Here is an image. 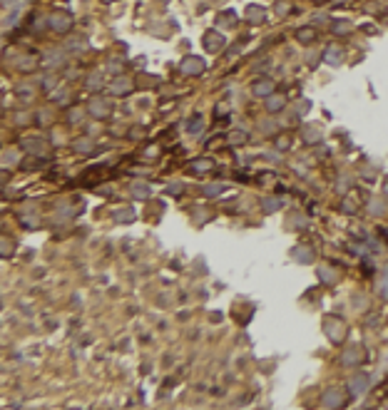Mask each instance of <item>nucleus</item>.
I'll return each mask as SVG.
<instances>
[{
	"label": "nucleus",
	"instance_id": "23",
	"mask_svg": "<svg viewBox=\"0 0 388 410\" xmlns=\"http://www.w3.org/2000/svg\"><path fill=\"white\" fill-rule=\"evenodd\" d=\"M212 167H214V162H212V159H194V162L187 164V169H189V172H209Z\"/></svg>",
	"mask_w": 388,
	"mask_h": 410
},
{
	"label": "nucleus",
	"instance_id": "14",
	"mask_svg": "<svg viewBox=\"0 0 388 410\" xmlns=\"http://www.w3.org/2000/svg\"><path fill=\"white\" fill-rule=\"evenodd\" d=\"M132 80H127V77H117L115 82H110V95H127V92H132Z\"/></svg>",
	"mask_w": 388,
	"mask_h": 410
},
{
	"label": "nucleus",
	"instance_id": "46",
	"mask_svg": "<svg viewBox=\"0 0 388 410\" xmlns=\"http://www.w3.org/2000/svg\"><path fill=\"white\" fill-rule=\"evenodd\" d=\"M13 3H15V0H3V5H5V8H8V5H13Z\"/></svg>",
	"mask_w": 388,
	"mask_h": 410
},
{
	"label": "nucleus",
	"instance_id": "35",
	"mask_svg": "<svg viewBox=\"0 0 388 410\" xmlns=\"http://www.w3.org/2000/svg\"><path fill=\"white\" fill-rule=\"evenodd\" d=\"M20 60H23V62H18V67H20V70H33V67L38 65L33 55H30V57H20Z\"/></svg>",
	"mask_w": 388,
	"mask_h": 410
},
{
	"label": "nucleus",
	"instance_id": "37",
	"mask_svg": "<svg viewBox=\"0 0 388 410\" xmlns=\"http://www.w3.org/2000/svg\"><path fill=\"white\" fill-rule=\"evenodd\" d=\"M3 159H5V164H10V167H13V164L18 162V154H15L13 149H10V152L5 149V152H3Z\"/></svg>",
	"mask_w": 388,
	"mask_h": 410
},
{
	"label": "nucleus",
	"instance_id": "12",
	"mask_svg": "<svg viewBox=\"0 0 388 410\" xmlns=\"http://www.w3.org/2000/svg\"><path fill=\"white\" fill-rule=\"evenodd\" d=\"M264 102H266V112H271V115H274V112H281V110L286 107V97H284V95H276V92L269 95Z\"/></svg>",
	"mask_w": 388,
	"mask_h": 410
},
{
	"label": "nucleus",
	"instance_id": "29",
	"mask_svg": "<svg viewBox=\"0 0 388 410\" xmlns=\"http://www.w3.org/2000/svg\"><path fill=\"white\" fill-rule=\"evenodd\" d=\"M202 127H204V117H202V115H194V117H192V122L187 124V132L197 134V132H199Z\"/></svg>",
	"mask_w": 388,
	"mask_h": 410
},
{
	"label": "nucleus",
	"instance_id": "31",
	"mask_svg": "<svg viewBox=\"0 0 388 410\" xmlns=\"http://www.w3.org/2000/svg\"><path fill=\"white\" fill-rule=\"evenodd\" d=\"M216 23H219V25H226V28H231V25H234V13H231V10H226V13H219Z\"/></svg>",
	"mask_w": 388,
	"mask_h": 410
},
{
	"label": "nucleus",
	"instance_id": "30",
	"mask_svg": "<svg viewBox=\"0 0 388 410\" xmlns=\"http://www.w3.org/2000/svg\"><path fill=\"white\" fill-rule=\"evenodd\" d=\"M112 216H115L120 224H125V221H132V216H134V214H132L129 209H115V211H112Z\"/></svg>",
	"mask_w": 388,
	"mask_h": 410
},
{
	"label": "nucleus",
	"instance_id": "33",
	"mask_svg": "<svg viewBox=\"0 0 388 410\" xmlns=\"http://www.w3.org/2000/svg\"><path fill=\"white\" fill-rule=\"evenodd\" d=\"M15 92H18L20 100H30V97H33V87H30V85H18Z\"/></svg>",
	"mask_w": 388,
	"mask_h": 410
},
{
	"label": "nucleus",
	"instance_id": "26",
	"mask_svg": "<svg viewBox=\"0 0 388 410\" xmlns=\"http://www.w3.org/2000/svg\"><path fill=\"white\" fill-rule=\"evenodd\" d=\"M85 115H90L87 110H83V107H72V110L67 112V120H70L72 124H77V122H83V117H85Z\"/></svg>",
	"mask_w": 388,
	"mask_h": 410
},
{
	"label": "nucleus",
	"instance_id": "44",
	"mask_svg": "<svg viewBox=\"0 0 388 410\" xmlns=\"http://www.w3.org/2000/svg\"><path fill=\"white\" fill-rule=\"evenodd\" d=\"M110 70H112V72H120V70H122V62H120V60H115V62L110 65Z\"/></svg>",
	"mask_w": 388,
	"mask_h": 410
},
{
	"label": "nucleus",
	"instance_id": "19",
	"mask_svg": "<svg viewBox=\"0 0 388 410\" xmlns=\"http://www.w3.org/2000/svg\"><path fill=\"white\" fill-rule=\"evenodd\" d=\"M291 256H294L299 264H311V261H314V251L306 249V246H296V249L291 251Z\"/></svg>",
	"mask_w": 388,
	"mask_h": 410
},
{
	"label": "nucleus",
	"instance_id": "17",
	"mask_svg": "<svg viewBox=\"0 0 388 410\" xmlns=\"http://www.w3.org/2000/svg\"><path fill=\"white\" fill-rule=\"evenodd\" d=\"M45 62H47V67H62L65 65V52L62 50H50L45 55Z\"/></svg>",
	"mask_w": 388,
	"mask_h": 410
},
{
	"label": "nucleus",
	"instance_id": "11",
	"mask_svg": "<svg viewBox=\"0 0 388 410\" xmlns=\"http://www.w3.org/2000/svg\"><path fill=\"white\" fill-rule=\"evenodd\" d=\"M87 112H90L92 117H97V120H102V117H107V112H110V107H107V102H105V100H100V97H95V100H90V105H87Z\"/></svg>",
	"mask_w": 388,
	"mask_h": 410
},
{
	"label": "nucleus",
	"instance_id": "8",
	"mask_svg": "<svg viewBox=\"0 0 388 410\" xmlns=\"http://www.w3.org/2000/svg\"><path fill=\"white\" fill-rule=\"evenodd\" d=\"M224 42H226V40H224V38H221L216 30H209V33L204 35L202 45H204V50H207V52H219V50L224 47Z\"/></svg>",
	"mask_w": 388,
	"mask_h": 410
},
{
	"label": "nucleus",
	"instance_id": "24",
	"mask_svg": "<svg viewBox=\"0 0 388 410\" xmlns=\"http://www.w3.org/2000/svg\"><path fill=\"white\" fill-rule=\"evenodd\" d=\"M319 139H321V129L319 127H303V142L316 144Z\"/></svg>",
	"mask_w": 388,
	"mask_h": 410
},
{
	"label": "nucleus",
	"instance_id": "13",
	"mask_svg": "<svg viewBox=\"0 0 388 410\" xmlns=\"http://www.w3.org/2000/svg\"><path fill=\"white\" fill-rule=\"evenodd\" d=\"M361 356H363V348L361 346H348L344 351V366H358L361 363Z\"/></svg>",
	"mask_w": 388,
	"mask_h": 410
},
{
	"label": "nucleus",
	"instance_id": "39",
	"mask_svg": "<svg viewBox=\"0 0 388 410\" xmlns=\"http://www.w3.org/2000/svg\"><path fill=\"white\" fill-rule=\"evenodd\" d=\"M43 87H45V90H52V87H55V77H52V75H45V77H43Z\"/></svg>",
	"mask_w": 388,
	"mask_h": 410
},
{
	"label": "nucleus",
	"instance_id": "1",
	"mask_svg": "<svg viewBox=\"0 0 388 410\" xmlns=\"http://www.w3.org/2000/svg\"><path fill=\"white\" fill-rule=\"evenodd\" d=\"M47 28L55 33H67L72 28V15L67 10H52L47 15Z\"/></svg>",
	"mask_w": 388,
	"mask_h": 410
},
{
	"label": "nucleus",
	"instance_id": "32",
	"mask_svg": "<svg viewBox=\"0 0 388 410\" xmlns=\"http://www.w3.org/2000/svg\"><path fill=\"white\" fill-rule=\"evenodd\" d=\"M72 147H75L77 152H92V147H95V144H92V139H87V137H83V139H77V142H75Z\"/></svg>",
	"mask_w": 388,
	"mask_h": 410
},
{
	"label": "nucleus",
	"instance_id": "36",
	"mask_svg": "<svg viewBox=\"0 0 388 410\" xmlns=\"http://www.w3.org/2000/svg\"><path fill=\"white\" fill-rule=\"evenodd\" d=\"M23 226L25 229H38L40 221H35V216H23Z\"/></svg>",
	"mask_w": 388,
	"mask_h": 410
},
{
	"label": "nucleus",
	"instance_id": "4",
	"mask_svg": "<svg viewBox=\"0 0 388 410\" xmlns=\"http://www.w3.org/2000/svg\"><path fill=\"white\" fill-rule=\"evenodd\" d=\"M324 331L329 333V338H331L334 343H341L346 338V323L339 321V318H329V321L324 323Z\"/></svg>",
	"mask_w": 388,
	"mask_h": 410
},
{
	"label": "nucleus",
	"instance_id": "38",
	"mask_svg": "<svg viewBox=\"0 0 388 410\" xmlns=\"http://www.w3.org/2000/svg\"><path fill=\"white\" fill-rule=\"evenodd\" d=\"M10 254H13V241L3 239V256H5V259H10Z\"/></svg>",
	"mask_w": 388,
	"mask_h": 410
},
{
	"label": "nucleus",
	"instance_id": "9",
	"mask_svg": "<svg viewBox=\"0 0 388 410\" xmlns=\"http://www.w3.org/2000/svg\"><path fill=\"white\" fill-rule=\"evenodd\" d=\"M324 62H329V65L339 67V65L344 62V50H341L339 45H329V47L324 50Z\"/></svg>",
	"mask_w": 388,
	"mask_h": 410
},
{
	"label": "nucleus",
	"instance_id": "7",
	"mask_svg": "<svg viewBox=\"0 0 388 410\" xmlns=\"http://www.w3.org/2000/svg\"><path fill=\"white\" fill-rule=\"evenodd\" d=\"M368 388H371L368 375H353V378L348 380V393H351V395H363Z\"/></svg>",
	"mask_w": 388,
	"mask_h": 410
},
{
	"label": "nucleus",
	"instance_id": "22",
	"mask_svg": "<svg viewBox=\"0 0 388 410\" xmlns=\"http://www.w3.org/2000/svg\"><path fill=\"white\" fill-rule=\"evenodd\" d=\"M368 211H371L373 216H388V204H386V199H373V202L368 204Z\"/></svg>",
	"mask_w": 388,
	"mask_h": 410
},
{
	"label": "nucleus",
	"instance_id": "10",
	"mask_svg": "<svg viewBox=\"0 0 388 410\" xmlns=\"http://www.w3.org/2000/svg\"><path fill=\"white\" fill-rule=\"evenodd\" d=\"M244 18H247L252 25H261V23L266 20V10H264L261 5H247V10H244Z\"/></svg>",
	"mask_w": 388,
	"mask_h": 410
},
{
	"label": "nucleus",
	"instance_id": "15",
	"mask_svg": "<svg viewBox=\"0 0 388 410\" xmlns=\"http://www.w3.org/2000/svg\"><path fill=\"white\" fill-rule=\"evenodd\" d=\"M247 139H249L247 129H231L226 134V144H231V147H242V144H247Z\"/></svg>",
	"mask_w": 388,
	"mask_h": 410
},
{
	"label": "nucleus",
	"instance_id": "5",
	"mask_svg": "<svg viewBox=\"0 0 388 410\" xmlns=\"http://www.w3.org/2000/svg\"><path fill=\"white\" fill-rule=\"evenodd\" d=\"M20 147H23L25 152H30V154H45V152H47L43 137H23V139H20Z\"/></svg>",
	"mask_w": 388,
	"mask_h": 410
},
{
	"label": "nucleus",
	"instance_id": "48",
	"mask_svg": "<svg viewBox=\"0 0 388 410\" xmlns=\"http://www.w3.org/2000/svg\"><path fill=\"white\" fill-rule=\"evenodd\" d=\"M102 3H115V0H102Z\"/></svg>",
	"mask_w": 388,
	"mask_h": 410
},
{
	"label": "nucleus",
	"instance_id": "41",
	"mask_svg": "<svg viewBox=\"0 0 388 410\" xmlns=\"http://www.w3.org/2000/svg\"><path fill=\"white\" fill-rule=\"evenodd\" d=\"M276 149L281 152V149H289V137H279V142H276Z\"/></svg>",
	"mask_w": 388,
	"mask_h": 410
},
{
	"label": "nucleus",
	"instance_id": "45",
	"mask_svg": "<svg viewBox=\"0 0 388 410\" xmlns=\"http://www.w3.org/2000/svg\"><path fill=\"white\" fill-rule=\"evenodd\" d=\"M38 122H40V124H47V112H38Z\"/></svg>",
	"mask_w": 388,
	"mask_h": 410
},
{
	"label": "nucleus",
	"instance_id": "27",
	"mask_svg": "<svg viewBox=\"0 0 388 410\" xmlns=\"http://www.w3.org/2000/svg\"><path fill=\"white\" fill-rule=\"evenodd\" d=\"M224 192V184H207L204 189H202V194L207 197V199H212V197H219Z\"/></svg>",
	"mask_w": 388,
	"mask_h": 410
},
{
	"label": "nucleus",
	"instance_id": "25",
	"mask_svg": "<svg viewBox=\"0 0 388 410\" xmlns=\"http://www.w3.org/2000/svg\"><path fill=\"white\" fill-rule=\"evenodd\" d=\"M102 85H105V80H102V75H100V72H92V75L85 80V87H87V90H92V92H95V90H100Z\"/></svg>",
	"mask_w": 388,
	"mask_h": 410
},
{
	"label": "nucleus",
	"instance_id": "20",
	"mask_svg": "<svg viewBox=\"0 0 388 410\" xmlns=\"http://www.w3.org/2000/svg\"><path fill=\"white\" fill-rule=\"evenodd\" d=\"M284 206V202L279 199V197H266V199H261V209L266 211V214H274V211H279Z\"/></svg>",
	"mask_w": 388,
	"mask_h": 410
},
{
	"label": "nucleus",
	"instance_id": "21",
	"mask_svg": "<svg viewBox=\"0 0 388 410\" xmlns=\"http://www.w3.org/2000/svg\"><path fill=\"white\" fill-rule=\"evenodd\" d=\"M296 40L301 42V45H311V42L316 40V30L314 28H299L296 30Z\"/></svg>",
	"mask_w": 388,
	"mask_h": 410
},
{
	"label": "nucleus",
	"instance_id": "28",
	"mask_svg": "<svg viewBox=\"0 0 388 410\" xmlns=\"http://www.w3.org/2000/svg\"><path fill=\"white\" fill-rule=\"evenodd\" d=\"M331 30H334L336 35H348V33H351V23H348V20H336V23L331 25Z\"/></svg>",
	"mask_w": 388,
	"mask_h": 410
},
{
	"label": "nucleus",
	"instance_id": "3",
	"mask_svg": "<svg viewBox=\"0 0 388 410\" xmlns=\"http://www.w3.org/2000/svg\"><path fill=\"white\" fill-rule=\"evenodd\" d=\"M344 403H346V393L341 388H329L324 393V398H321V405L324 408H341Z\"/></svg>",
	"mask_w": 388,
	"mask_h": 410
},
{
	"label": "nucleus",
	"instance_id": "34",
	"mask_svg": "<svg viewBox=\"0 0 388 410\" xmlns=\"http://www.w3.org/2000/svg\"><path fill=\"white\" fill-rule=\"evenodd\" d=\"M184 192V184L182 182H172V184H167V194H172V197H179Z\"/></svg>",
	"mask_w": 388,
	"mask_h": 410
},
{
	"label": "nucleus",
	"instance_id": "2",
	"mask_svg": "<svg viewBox=\"0 0 388 410\" xmlns=\"http://www.w3.org/2000/svg\"><path fill=\"white\" fill-rule=\"evenodd\" d=\"M179 70H182V75H202L204 70H207V60H202V57H197V55H189V57H184L182 60V65H179Z\"/></svg>",
	"mask_w": 388,
	"mask_h": 410
},
{
	"label": "nucleus",
	"instance_id": "40",
	"mask_svg": "<svg viewBox=\"0 0 388 410\" xmlns=\"http://www.w3.org/2000/svg\"><path fill=\"white\" fill-rule=\"evenodd\" d=\"M341 209H344V211H348V214H353V211H356V209H358V204H356V202H351V199H348V202H344V206H341Z\"/></svg>",
	"mask_w": 388,
	"mask_h": 410
},
{
	"label": "nucleus",
	"instance_id": "16",
	"mask_svg": "<svg viewBox=\"0 0 388 410\" xmlns=\"http://www.w3.org/2000/svg\"><path fill=\"white\" fill-rule=\"evenodd\" d=\"M129 192H132V199H139V202H147L149 199V187L144 184V182H134L132 187H129Z\"/></svg>",
	"mask_w": 388,
	"mask_h": 410
},
{
	"label": "nucleus",
	"instance_id": "6",
	"mask_svg": "<svg viewBox=\"0 0 388 410\" xmlns=\"http://www.w3.org/2000/svg\"><path fill=\"white\" fill-rule=\"evenodd\" d=\"M274 90H276V85H274V80H269V77H261V80H257L254 85H252V95L254 97H269V95H274Z\"/></svg>",
	"mask_w": 388,
	"mask_h": 410
},
{
	"label": "nucleus",
	"instance_id": "18",
	"mask_svg": "<svg viewBox=\"0 0 388 410\" xmlns=\"http://www.w3.org/2000/svg\"><path fill=\"white\" fill-rule=\"evenodd\" d=\"M319 279L324 284H336L339 281V271L331 269V266H319Z\"/></svg>",
	"mask_w": 388,
	"mask_h": 410
},
{
	"label": "nucleus",
	"instance_id": "42",
	"mask_svg": "<svg viewBox=\"0 0 388 410\" xmlns=\"http://www.w3.org/2000/svg\"><path fill=\"white\" fill-rule=\"evenodd\" d=\"M224 112H229V107H226V105H224V102H221V105H216V110H214V117H216V120H219V117H221V115H224Z\"/></svg>",
	"mask_w": 388,
	"mask_h": 410
},
{
	"label": "nucleus",
	"instance_id": "43",
	"mask_svg": "<svg viewBox=\"0 0 388 410\" xmlns=\"http://www.w3.org/2000/svg\"><path fill=\"white\" fill-rule=\"evenodd\" d=\"M276 13H279V15H284V13H289V5L279 0V3H276Z\"/></svg>",
	"mask_w": 388,
	"mask_h": 410
},
{
	"label": "nucleus",
	"instance_id": "47",
	"mask_svg": "<svg viewBox=\"0 0 388 410\" xmlns=\"http://www.w3.org/2000/svg\"><path fill=\"white\" fill-rule=\"evenodd\" d=\"M383 194H386V197H388V182H386V184H383Z\"/></svg>",
	"mask_w": 388,
	"mask_h": 410
}]
</instances>
